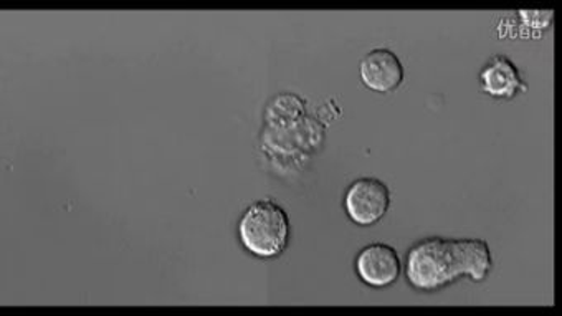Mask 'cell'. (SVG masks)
I'll list each match as a JSON object with an SVG mask.
<instances>
[{
    "label": "cell",
    "instance_id": "52a82bcc",
    "mask_svg": "<svg viewBox=\"0 0 562 316\" xmlns=\"http://www.w3.org/2000/svg\"><path fill=\"white\" fill-rule=\"evenodd\" d=\"M480 90L493 100H513L528 91L521 71L505 55H493L479 74Z\"/></svg>",
    "mask_w": 562,
    "mask_h": 316
},
{
    "label": "cell",
    "instance_id": "8992f818",
    "mask_svg": "<svg viewBox=\"0 0 562 316\" xmlns=\"http://www.w3.org/2000/svg\"><path fill=\"white\" fill-rule=\"evenodd\" d=\"M359 78L368 90L391 94L404 83V65L389 48H374L359 64Z\"/></svg>",
    "mask_w": 562,
    "mask_h": 316
},
{
    "label": "cell",
    "instance_id": "6da1fadb",
    "mask_svg": "<svg viewBox=\"0 0 562 316\" xmlns=\"http://www.w3.org/2000/svg\"><path fill=\"white\" fill-rule=\"evenodd\" d=\"M404 275L415 292L434 293L463 279L457 239L427 237L408 247Z\"/></svg>",
    "mask_w": 562,
    "mask_h": 316
},
{
    "label": "cell",
    "instance_id": "30bf717a",
    "mask_svg": "<svg viewBox=\"0 0 562 316\" xmlns=\"http://www.w3.org/2000/svg\"><path fill=\"white\" fill-rule=\"evenodd\" d=\"M519 25L532 35H542L551 31L554 12L552 11H516Z\"/></svg>",
    "mask_w": 562,
    "mask_h": 316
},
{
    "label": "cell",
    "instance_id": "9c48e42d",
    "mask_svg": "<svg viewBox=\"0 0 562 316\" xmlns=\"http://www.w3.org/2000/svg\"><path fill=\"white\" fill-rule=\"evenodd\" d=\"M463 276L475 283L485 282L495 262L488 242L483 239H457Z\"/></svg>",
    "mask_w": 562,
    "mask_h": 316
},
{
    "label": "cell",
    "instance_id": "7a4b0ae2",
    "mask_svg": "<svg viewBox=\"0 0 562 316\" xmlns=\"http://www.w3.org/2000/svg\"><path fill=\"white\" fill-rule=\"evenodd\" d=\"M237 237L248 256L260 260L278 259L285 253L292 237L289 214L270 199L254 202L238 219Z\"/></svg>",
    "mask_w": 562,
    "mask_h": 316
},
{
    "label": "cell",
    "instance_id": "3957f363",
    "mask_svg": "<svg viewBox=\"0 0 562 316\" xmlns=\"http://www.w3.org/2000/svg\"><path fill=\"white\" fill-rule=\"evenodd\" d=\"M325 143L326 126L316 116L306 115L289 128L263 126L258 139V148L263 159L296 158L313 161Z\"/></svg>",
    "mask_w": 562,
    "mask_h": 316
},
{
    "label": "cell",
    "instance_id": "ba28073f",
    "mask_svg": "<svg viewBox=\"0 0 562 316\" xmlns=\"http://www.w3.org/2000/svg\"><path fill=\"white\" fill-rule=\"evenodd\" d=\"M308 115L305 98L292 91L274 94L268 100L263 112V126L267 128H289Z\"/></svg>",
    "mask_w": 562,
    "mask_h": 316
},
{
    "label": "cell",
    "instance_id": "8fae6325",
    "mask_svg": "<svg viewBox=\"0 0 562 316\" xmlns=\"http://www.w3.org/2000/svg\"><path fill=\"white\" fill-rule=\"evenodd\" d=\"M342 112L339 109L338 103L335 100L325 101V103L319 104L318 113H316V119L323 123V125L328 126L331 125L333 122H338L341 119Z\"/></svg>",
    "mask_w": 562,
    "mask_h": 316
},
{
    "label": "cell",
    "instance_id": "277c9868",
    "mask_svg": "<svg viewBox=\"0 0 562 316\" xmlns=\"http://www.w3.org/2000/svg\"><path fill=\"white\" fill-rule=\"evenodd\" d=\"M391 189L381 179L359 178L346 189L342 207L346 216L358 227H374L391 208Z\"/></svg>",
    "mask_w": 562,
    "mask_h": 316
},
{
    "label": "cell",
    "instance_id": "5b68a950",
    "mask_svg": "<svg viewBox=\"0 0 562 316\" xmlns=\"http://www.w3.org/2000/svg\"><path fill=\"white\" fill-rule=\"evenodd\" d=\"M355 272L371 289H389L404 273V262L397 250L389 244H369L356 256Z\"/></svg>",
    "mask_w": 562,
    "mask_h": 316
}]
</instances>
